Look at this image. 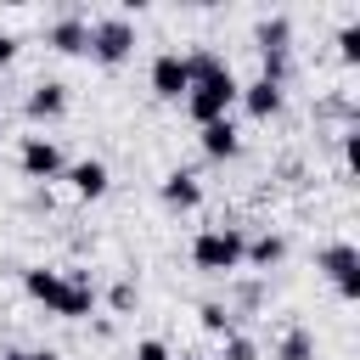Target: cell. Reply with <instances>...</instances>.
Instances as JSON below:
<instances>
[{"label": "cell", "instance_id": "obj_23", "mask_svg": "<svg viewBox=\"0 0 360 360\" xmlns=\"http://www.w3.org/2000/svg\"><path fill=\"white\" fill-rule=\"evenodd\" d=\"M135 360H174V349H169L163 338H141V343H135Z\"/></svg>", "mask_w": 360, "mask_h": 360}, {"label": "cell", "instance_id": "obj_7", "mask_svg": "<svg viewBox=\"0 0 360 360\" xmlns=\"http://www.w3.org/2000/svg\"><path fill=\"white\" fill-rule=\"evenodd\" d=\"M146 79H152V96H158V101H186V90H191V73H186V51H158Z\"/></svg>", "mask_w": 360, "mask_h": 360}, {"label": "cell", "instance_id": "obj_14", "mask_svg": "<svg viewBox=\"0 0 360 360\" xmlns=\"http://www.w3.org/2000/svg\"><path fill=\"white\" fill-rule=\"evenodd\" d=\"M281 259H287V236H276V231H259L242 248V264H253V270H276Z\"/></svg>", "mask_w": 360, "mask_h": 360}, {"label": "cell", "instance_id": "obj_1", "mask_svg": "<svg viewBox=\"0 0 360 360\" xmlns=\"http://www.w3.org/2000/svg\"><path fill=\"white\" fill-rule=\"evenodd\" d=\"M22 292H28L39 309L62 315V321H90V309H96L90 270H51V264H28V270H22Z\"/></svg>", "mask_w": 360, "mask_h": 360}, {"label": "cell", "instance_id": "obj_26", "mask_svg": "<svg viewBox=\"0 0 360 360\" xmlns=\"http://www.w3.org/2000/svg\"><path fill=\"white\" fill-rule=\"evenodd\" d=\"M11 56H17V34H6V28H0V68H6Z\"/></svg>", "mask_w": 360, "mask_h": 360}, {"label": "cell", "instance_id": "obj_19", "mask_svg": "<svg viewBox=\"0 0 360 360\" xmlns=\"http://www.w3.org/2000/svg\"><path fill=\"white\" fill-rule=\"evenodd\" d=\"M219 68H231V62H225L214 45H197V51H186V73H191V79H208V73H219Z\"/></svg>", "mask_w": 360, "mask_h": 360}, {"label": "cell", "instance_id": "obj_3", "mask_svg": "<svg viewBox=\"0 0 360 360\" xmlns=\"http://www.w3.org/2000/svg\"><path fill=\"white\" fill-rule=\"evenodd\" d=\"M236 90H242V79H236L231 68H219V73H208V79H191V90H186V118H191L197 129L214 124V118H231Z\"/></svg>", "mask_w": 360, "mask_h": 360}, {"label": "cell", "instance_id": "obj_5", "mask_svg": "<svg viewBox=\"0 0 360 360\" xmlns=\"http://www.w3.org/2000/svg\"><path fill=\"white\" fill-rule=\"evenodd\" d=\"M315 270L338 287V298H343V304H354V298H360V248H354V242H326V248L315 253Z\"/></svg>", "mask_w": 360, "mask_h": 360}, {"label": "cell", "instance_id": "obj_13", "mask_svg": "<svg viewBox=\"0 0 360 360\" xmlns=\"http://www.w3.org/2000/svg\"><path fill=\"white\" fill-rule=\"evenodd\" d=\"M158 197H163V208L191 214V208L202 202V180H197L191 169H169V174H163V186H158Z\"/></svg>", "mask_w": 360, "mask_h": 360}, {"label": "cell", "instance_id": "obj_6", "mask_svg": "<svg viewBox=\"0 0 360 360\" xmlns=\"http://www.w3.org/2000/svg\"><path fill=\"white\" fill-rule=\"evenodd\" d=\"M17 169H22V180H62L68 158H62L56 135H22V146H17Z\"/></svg>", "mask_w": 360, "mask_h": 360}, {"label": "cell", "instance_id": "obj_17", "mask_svg": "<svg viewBox=\"0 0 360 360\" xmlns=\"http://www.w3.org/2000/svg\"><path fill=\"white\" fill-rule=\"evenodd\" d=\"M276 360H315V338H309L304 326H287V332L276 338Z\"/></svg>", "mask_w": 360, "mask_h": 360}, {"label": "cell", "instance_id": "obj_24", "mask_svg": "<svg viewBox=\"0 0 360 360\" xmlns=\"http://www.w3.org/2000/svg\"><path fill=\"white\" fill-rule=\"evenodd\" d=\"M338 146H343V163H349V169H360V124H354V129H343V135H338Z\"/></svg>", "mask_w": 360, "mask_h": 360}, {"label": "cell", "instance_id": "obj_21", "mask_svg": "<svg viewBox=\"0 0 360 360\" xmlns=\"http://www.w3.org/2000/svg\"><path fill=\"white\" fill-rule=\"evenodd\" d=\"M338 56H343L349 68H360V22H354V17L338 28Z\"/></svg>", "mask_w": 360, "mask_h": 360}, {"label": "cell", "instance_id": "obj_15", "mask_svg": "<svg viewBox=\"0 0 360 360\" xmlns=\"http://www.w3.org/2000/svg\"><path fill=\"white\" fill-rule=\"evenodd\" d=\"M253 45L259 51H292V17L287 11H270L253 22Z\"/></svg>", "mask_w": 360, "mask_h": 360}, {"label": "cell", "instance_id": "obj_25", "mask_svg": "<svg viewBox=\"0 0 360 360\" xmlns=\"http://www.w3.org/2000/svg\"><path fill=\"white\" fill-rule=\"evenodd\" d=\"M0 360H62L56 349H6Z\"/></svg>", "mask_w": 360, "mask_h": 360}, {"label": "cell", "instance_id": "obj_18", "mask_svg": "<svg viewBox=\"0 0 360 360\" xmlns=\"http://www.w3.org/2000/svg\"><path fill=\"white\" fill-rule=\"evenodd\" d=\"M259 79H270V84L287 90V79H292V51H259Z\"/></svg>", "mask_w": 360, "mask_h": 360}, {"label": "cell", "instance_id": "obj_22", "mask_svg": "<svg viewBox=\"0 0 360 360\" xmlns=\"http://www.w3.org/2000/svg\"><path fill=\"white\" fill-rule=\"evenodd\" d=\"M107 304H112V315H129V309L141 304V287H135V281H112V292H107Z\"/></svg>", "mask_w": 360, "mask_h": 360}, {"label": "cell", "instance_id": "obj_4", "mask_svg": "<svg viewBox=\"0 0 360 360\" xmlns=\"http://www.w3.org/2000/svg\"><path fill=\"white\" fill-rule=\"evenodd\" d=\"M90 56H96L101 68H124V62L135 56V22H129L124 11L90 17Z\"/></svg>", "mask_w": 360, "mask_h": 360}, {"label": "cell", "instance_id": "obj_16", "mask_svg": "<svg viewBox=\"0 0 360 360\" xmlns=\"http://www.w3.org/2000/svg\"><path fill=\"white\" fill-rule=\"evenodd\" d=\"M197 326L214 332V338H231V332H236V309L219 304V298H208V304H197Z\"/></svg>", "mask_w": 360, "mask_h": 360}, {"label": "cell", "instance_id": "obj_9", "mask_svg": "<svg viewBox=\"0 0 360 360\" xmlns=\"http://www.w3.org/2000/svg\"><path fill=\"white\" fill-rule=\"evenodd\" d=\"M45 45H51L56 56H84V51H90V17H79V11L56 17V22L45 28Z\"/></svg>", "mask_w": 360, "mask_h": 360}, {"label": "cell", "instance_id": "obj_27", "mask_svg": "<svg viewBox=\"0 0 360 360\" xmlns=\"http://www.w3.org/2000/svg\"><path fill=\"white\" fill-rule=\"evenodd\" d=\"M174 360H202V354H174Z\"/></svg>", "mask_w": 360, "mask_h": 360}, {"label": "cell", "instance_id": "obj_10", "mask_svg": "<svg viewBox=\"0 0 360 360\" xmlns=\"http://www.w3.org/2000/svg\"><path fill=\"white\" fill-rule=\"evenodd\" d=\"M236 101L248 107V118H253V124H270V118L287 107V90H281V84H270V79H248V84L236 90Z\"/></svg>", "mask_w": 360, "mask_h": 360}, {"label": "cell", "instance_id": "obj_8", "mask_svg": "<svg viewBox=\"0 0 360 360\" xmlns=\"http://www.w3.org/2000/svg\"><path fill=\"white\" fill-rule=\"evenodd\" d=\"M62 180H68V191H73L79 202H96V197H107V186H112V174H107L101 158H79V163H68Z\"/></svg>", "mask_w": 360, "mask_h": 360}, {"label": "cell", "instance_id": "obj_20", "mask_svg": "<svg viewBox=\"0 0 360 360\" xmlns=\"http://www.w3.org/2000/svg\"><path fill=\"white\" fill-rule=\"evenodd\" d=\"M219 360H259V343L248 332H231V338H219Z\"/></svg>", "mask_w": 360, "mask_h": 360}, {"label": "cell", "instance_id": "obj_11", "mask_svg": "<svg viewBox=\"0 0 360 360\" xmlns=\"http://www.w3.org/2000/svg\"><path fill=\"white\" fill-rule=\"evenodd\" d=\"M22 112H28L34 124H56V118H68V84H62V79H39V84L28 90V101H22Z\"/></svg>", "mask_w": 360, "mask_h": 360}, {"label": "cell", "instance_id": "obj_12", "mask_svg": "<svg viewBox=\"0 0 360 360\" xmlns=\"http://www.w3.org/2000/svg\"><path fill=\"white\" fill-rule=\"evenodd\" d=\"M197 146H202V158L231 163V158L242 152V129H236L231 118H214V124H202V129H197Z\"/></svg>", "mask_w": 360, "mask_h": 360}, {"label": "cell", "instance_id": "obj_2", "mask_svg": "<svg viewBox=\"0 0 360 360\" xmlns=\"http://www.w3.org/2000/svg\"><path fill=\"white\" fill-rule=\"evenodd\" d=\"M242 248H248V236L236 225H208V231L191 236V264L202 276H236L242 270Z\"/></svg>", "mask_w": 360, "mask_h": 360}]
</instances>
